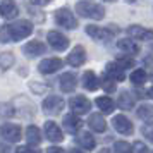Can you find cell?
<instances>
[{
	"label": "cell",
	"instance_id": "3",
	"mask_svg": "<svg viewBox=\"0 0 153 153\" xmlns=\"http://www.w3.org/2000/svg\"><path fill=\"white\" fill-rule=\"evenodd\" d=\"M55 21L59 26H62L65 29H76L77 28V19L69 9H59L55 12Z\"/></svg>",
	"mask_w": 153,
	"mask_h": 153
},
{
	"label": "cell",
	"instance_id": "36",
	"mask_svg": "<svg viewBox=\"0 0 153 153\" xmlns=\"http://www.w3.org/2000/svg\"><path fill=\"white\" fill-rule=\"evenodd\" d=\"M16 153H40L38 150H33V148H29V146H19Z\"/></svg>",
	"mask_w": 153,
	"mask_h": 153
},
{
	"label": "cell",
	"instance_id": "21",
	"mask_svg": "<svg viewBox=\"0 0 153 153\" xmlns=\"http://www.w3.org/2000/svg\"><path fill=\"white\" fill-rule=\"evenodd\" d=\"M107 74L114 79V81H124L126 79V72L124 69H120L115 62H110L107 64Z\"/></svg>",
	"mask_w": 153,
	"mask_h": 153
},
{
	"label": "cell",
	"instance_id": "40",
	"mask_svg": "<svg viewBox=\"0 0 153 153\" xmlns=\"http://www.w3.org/2000/svg\"><path fill=\"white\" fill-rule=\"evenodd\" d=\"M0 152H2V153H9V146L4 145L2 141H0Z\"/></svg>",
	"mask_w": 153,
	"mask_h": 153
},
{
	"label": "cell",
	"instance_id": "27",
	"mask_svg": "<svg viewBox=\"0 0 153 153\" xmlns=\"http://www.w3.org/2000/svg\"><path fill=\"white\" fill-rule=\"evenodd\" d=\"M16 59L14 55L10 53V52H4V53H0V69L2 71H7L10 69L12 65H14Z\"/></svg>",
	"mask_w": 153,
	"mask_h": 153
},
{
	"label": "cell",
	"instance_id": "34",
	"mask_svg": "<svg viewBox=\"0 0 153 153\" xmlns=\"http://www.w3.org/2000/svg\"><path fill=\"white\" fill-rule=\"evenodd\" d=\"M132 148H134L136 153H150L148 152V146H146L145 143H141V141H136V143L132 145Z\"/></svg>",
	"mask_w": 153,
	"mask_h": 153
},
{
	"label": "cell",
	"instance_id": "23",
	"mask_svg": "<svg viewBox=\"0 0 153 153\" xmlns=\"http://www.w3.org/2000/svg\"><path fill=\"white\" fill-rule=\"evenodd\" d=\"M26 141L33 146L42 143V134H40V129L36 126H29L28 129H26Z\"/></svg>",
	"mask_w": 153,
	"mask_h": 153
},
{
	"label": "cell",
	"instance_id": "28",
	"mask_svg": "<svg viewBox=\"0 0 153 153\" xmlns=\"http://www.w3.org/2000/svg\"><path fill=\"white\" fill-rule=\"evenodd\" d=\"M100 86H102L107 93H114V91H115V88H117V86H115V81H114V79H112L107 72H105V74H102V77H100Z\"/></svg>",
	"mask_w": 153,
	"mask_h": 153
},
{
	"label": "cell",
	"instance_id": "38",
	"mask_svg": "<svg viewBox=\"0 0 153 153\" xmlns=\"http://www.w3.org/2000/svg\"><path fill=\"white\" fill-rule=\"evenodd\" d=\"M31 88H33L35 91H40V93H43V91H47V86H42V84L38 86V84H35V83H31Z\"/></svg>",
	"mask_w": 153,
	"mask_h": 153
},
{
	"label": "cell",
	"instance_id": "25",
	"mask_svg": "<svg viewBox=\"0 0 153 153\" xmlns=\"http://www.w3.org/2000/svg\"><path fill=\"white\" fill-rule=\"evenodd\" d=\"M97 105H98V108L103 112V114H112V112L115 110V103H114V100L108 98V97L97 98Z\"/></svg>",
	"mask_w": 153,
	"mask_h": 153
},
{
	"label": "cell",
	"instance_id": "10",
	"mask_svg": "<svg viewBox=\"0 0 153 153\" xmlns=\"http://www.w3.org/2000/svg\"><path fill=\"white\" fill-rule=\"evenodd\" d=\"M60 67H62V60L53 57V59H45V60H42L40 65H38V71L43 72V74H53Z\"/></svg>",
	"mask_w": 153,
	"mask_h": 153
},
{
	"label": "cell",
	"instance_id": "16",
	"mask_svg": "<svg viewBox=\"0 0 153 153\" xmlns=\"http://www.w3.org/2000/svg\"><path fill=\"white\" fill-rule=\"evenodd\" d=\"M117 47L122 52H124V55H134V53H138L139 52V47L136 45V42L134 40H131V38H124V40H119L117 42Z\"/></svg>",
	"mask_w": 153,
	"mask_h": 153
},
{
	"label": "cell",
	"instance_id": "12",
	"mask_svg": "<svg viewBox=\"0 0 153 153\" xmlns=\"http://www.w3.org/2000/svg\"><path fill=\"white\" fill-rule=\"evenodd\" d=\"M45 136H47V139L52 141V143H60L64 139L62 131H60V127H59L55 122H47V124H45Z\"/></svg>",
	"mask_w": 153,
	"mask_h": 153
},
{
	"label": "cell",
	"instance_id": "41",
	"mask_svg": "<svg viewBox=\"0 0 153 153\" xmlns=\"http://www.w3.org/2000/svg\"><path fill=\"white\" fill-rule=\"evenodd\" d=\"M148 97L153 98V88H150V90H148Z\"/></svg>",
	"mask_w": 153,
	"mask_h": 153
},
{
	"label": "cell",
	"instance_id": "31",
	"mask_svg": "<svg viewBox=\"0 0 153 153\" xmlns=\"http://www.w3.org/2000/svg\"><path fill=\"white\" fill-rule=\"evenodd\" d=\"M114 150H115V153H134L132 145H129L127 141H117L114 145Z\"/></svg>",
	"mask_w": 153,
	"mask_h": 153
},
{
	"label": "cell",
	"instance_id": "13",
	"mask_svg": "<svg viewBox=\"0 0 153 153\" xmlns=\"http://www.w3.org/2000/svg\"><path fill=\"white\" fill-rule=\"evenodd\" d=\"M127 33H129V36L136 38V40H143V42H148V40L153 38L152 29H146L143 26H129L127 28Z\"/></svg>",
	"mask_w": 153,
	"mask_h": 153
},
{
	"label": "cell",
	"instance_id": "22",
	"mask_svg": "<svg viewBox=\"0 0 153 153\" xmlns=\"http://www.w3.org/2000/svg\"><path fill=\"white\" fill-rule=\"evenodd\" d=\"M136 115L141 120L148 122V124H153V105H141V107H138Z\"/></svg>",
	"mask_w": 153,
	"mask_h": 153
},
{
	"label": "cell",
	"instance_id": "20",
	"mask_svg": "<svg viewBox=\"0 0 153 153\" xmlns=\"http://www.w3.org/2000/svg\"><path fill=\"white\" fill-rule=\"evenodd\" d=\"M86 33L91 38H95V40H108L112 36V33L108 29H103V28H100V26H86Z\"/></svg>",
	"mask_w": 153,
	"mask_h": 153
},
{
	"label": "cell",
	"instance_id": "30",
	"mask_svg": "<svg viewBox=\"0 0 153 153\" xmlns=\"http://www.w3.org/2000/svg\"><path fill=\"white\" fill-rule=\"evenodd\" d=\"M115 64L120 69H131V67H134V59L131 55H120V57H117V62Z\"/></svg>",
	"mask_w": 153,
	"mask_h": 153
},
{
	"label": "cell",
	"instance_id": "2",
	"mask_svg": "<svg viewBox=\"0 0 153 153\" xmlns=\"http://www.w3.org/2000/svg\"><path fill=\"white\" fill-rule=\"evenodd\" d=\"M7 26H9V33H10V40L12 42L24 40L26 36H29L33 33V24L29 21H16L12 24H7Z\"/></svg>",
	"mask_w": 153,
	"mask_h": 153
},
{
	"label": "cell",
	"instance_id": "6",
	"mask_svg": "<svg viewBox=\"0 0 153 153\" xmlns=\"http://www.w3.org/2000/svg\"><path fill=\"white\" fill-rule=\"evenodd\" d=\"M69 107L72 108V114L74 115H83V114H88L91 108V102L86 97H74L71 98Z\"/></svg>",
	"mask_w": 153,
	"mask_h": 153
},
{
	"label": "cell",
	"instance_id": "15",
	"mask_svg": "<svg viewBox=\"0 0 153 153\" xmlns=\"http://www.w3.org/2000/svg\"><path fill=\"white\" fill-rule=\"evenodd\" d=\"M64 127H65L67 132H79V129L83 127V122H81V119L77 117V115L67 114L64 117Z\"/></svg>",
	"mask_w": 153,
	"mask_h": 153
},
{
	"label": "cell",
	"instance_id": "35",
	"mask_svg": "<svg viewBox=\"0 0 153 153\" xmlns=\"http://www.w3.org/2000/svg\"><path fill=\"white\" fill-rule=\"evenodd\" d=\"M141 132L145 134L146 139H150V141L153 143V126H152V127H150V126H145V127L141 129Z\"/></svg>",
	"mask_w": 153,
	"mask_h": 153
},
{
	"label": "cell",
	"instance_id": "33",
	"mask_svg": "<svg viewBox=\"0 0 153 153\" xmlns=\"http://www.w3.org/2000/svg\"><path fill=\"white\" fill-rule=\"evenodd\" d=\"M0 42H2V43L12 42V40H10V33H9V26H7V24L0 28Z\"/></svg>",
	"mask_w": 153,
	"mask_h": 153
},
{
	"label": "cell",
	"instance_id": "1",
	"mask_svg": "<svg viewBox=\"0 0 153 153\" xmlns=\"http://www.w3.org/2000/svg\"><path fill=\"white\" fill-rule=\"evenodd\" d=\"M76 10L79 16L88 17V19H95V21H100L105 17V7L98 2H77Z\"/></svg>",
	"mask_w": 153,
	"mask_h": 153
},
{
	"label": "cell",
	"instance_id": "39",
	"mask_svg": "<svg viewBox=\"0 0 153 153\" xmlns=\"http://www.w3.org/2000/svg\"><path fill=\"white\" fill-rule=\"evenodd\" d=\"M145 65H146V67H150V69L153 67V59H152V57H146V59H145Z\"/></svg>",
	"mask_w": 153,
	"mask_h": 153
},
{
	"label": "cell",
	"instance_id": "19",
	"mask_svg": "<svg viewBox=\"0 0 153 153\" xmlns=\"http://www.w3.org/2000/svg\"><path fill=\"white\" fill-rule=\"evenodd\" d=\"M83 86L88 91L98 90V86H100V79L95 76V72H93V71H86V72L83 74Z\"/></svg>",
	"mask_w": 153,
	"mask_h": 153
},
{
	"label": "cell",
	"instance_id": "4",
	"mask_svg": "<svg viewBox=\"0 0 153 153\" xmlns=\"http://www.w3.org/2000/svg\"><path fill=\"white\" fill-rule=\"evenodd\" d=\"M64 105H65V102H64L60 97H57V95H52V97L45 98V102H43V112L45 114H48V115H57L59 112L64 108Z\"/></svg>",
	"mask_w": 153,
	"mask_h": 153
},
{
	"label": "cell",
	"instance_id": "18",
	"mask_svg": "<svg viewBox=\"0 0 153 153\" xmlns=\"http://www.w3.org/2000/svg\"><path fill=\"white\" fill-rule=\"evenodd\" d=\"M88 126H90L91 131L95 132H103L105 129H107V122H105V119L100 115V114H93V115H90V119H88Z\"/></svg>",
	"mask_w": 153,
	"mask_h": 153
},
{
	"label": "cell",
	"instance_id": "32",
	"mask_svg": "<svg viewBox=\"0 0 153 153\" xmlns=\"http://www.w3.org/2000/svg\"><path fill=\"white\" fill-rule=\"evenodd\" d=\"M14 114H16L14 105H10V103H0V117L9 119V117H12Z\"/></svg>",
	"mask_w": 153,
	"mask_h": 153
},
{
	"label": "cell",
	"instance_id": "26",
	"mask_svg": "<svg viewBox=\"0 0 153 153\" xmlns=\"http://www.w3.org/2000/svg\"><path fill=\"white\" fill-rule=\"evenodd\" d=\"M77 141H79V145L83 146L84 150H93L95 148V136H91L90 132H81Z\"/></svg>",
	"mask_w": 153,
	"mask_h": 153
},
{
	"label": "cell",
	"instance_id": "29",
	"mask_svg": "<svg viewBox=\"0 0 153 153\" xmlns=\"http://www.w3.org/2000/svg\"><path fill=\"white\" fill-rule=\"evenodd\" d=\"M146 79H148V76H146V71L145 69H136L131 74V81H132L134 86H141V84H145Z\"/></svg>",
	"mask_w": 153,
	"mask_h": 153
},
{
	"label": "cell",
	"instance_id": "9",
	"mask_svg": "<svg viewBox=\"0 0 153 153\" xmlns=\"http://www.w3.org/2000/svg\"><path fill=\"white\" fill-rule=\"evenodd\" d=\"M84 60H86V50H84V47H81V45L74 47L72 52L67 55V64L72 65V67H79V65H83Z\"/></svg>",
	"mask_w": 153,
	"mask_h": 153
},
{
	"label": "cell",
	"instance_id": "42",
	"mask_svg": "<svg viewBox=\"0 0 153 153\" xmlns=\"http://www.w3.org/2000/svg\"><path fill=\"white\" fill-rule=\"evenodd\" d=\"M71 153H83V152H79V150H71Z\"/></svg>",
	"mask_w": 153,
	"mask_h": 153
},
{
	"label": "cell",
	"instance_id": "24",
	"mask_svg": "<svg viewBox=\"0 0 153 153\" xmlns=\"http://www.w3.org/2000/svg\"><path fill=\"white\" fill-rule=\"evenodd\" d=\"M117 103L122 110H131L132 107H134V98H132V95L129 91H122V93L119 95Z\"/></svg>",
	"mask_w": 153,
	"mask_h": 153
},
{
	"label": "cell",
	"instance_id": "14",
	"mask_svg": "<svg viewBox=\"0 0 153 153\" xmlns=\"http://www.w3.org/2000/svg\"><path fill=\"white\" fill-rule=\"evenodd\" d=\"M22 52H24V55H28V57H38V55H42V53L47 52V47L42 42H36L35 40V42L26 43L22 47Z\"/></svg>",
	"mask_w": 153,
	"mask_h": 153
},
{
	"label": "cell",
	"instance_id": "5",
	"mask_svg": "<svg viewBox=\"0 0 153 153\" xmlns=\"http://www.w3.org/2000/svg\"><path fill=\"white\" fill-rule=\"evenodd\" d=\"M0 136L9 143H17L21 136V127L16 124H2L0 126Z\"/></svg>",
	"mask_w": 153,
	"mask_h": 153
},
{
	"label": "cell",
	"instance_id": "37",
	"mask_svg": "<svg viewBox=\"0 0 153 153\" xmlns=\"http://www.w3.org/2000/svg\"><path fill=\"white\" fill-rule=\"evenodd\" d=\"M47 153H65L62 150V148H59V146H50L48 150H47Z\"/></svg>",
	"mask_w": 153,
	"mask_h": 153
},
{
	"label": "cell",
	"instance_id": "17",
	"mask_svg": "<svg viewBox=\"0 0 153 153\" xmlns=\"http://www.w3.org/2000/svg\"><path fill=\"white\" fill-rule=\"evenodd\" d=\"M19 14V9L14 2H0V16L4 19H12Z\"/></svg>",
	"mask_w": 153,
	"mask_h": 153
},
{
	"label": "cell",
	"instance_id": "11",
	"mask_svg": "<svg viewBox=\"0 0 153 153\" xmlns=\"http://www.w3.org/2000/svg\"><path fill=\"white\" fill-rule=\"evenodd\" d=\"M59 84H60V90H62L64 93H72L77 86V77L74 76L72 72H65V74L60 76Z\"/></svg>",
	"mask_w": 153,
	"mask_h": 153
},
{
	"label": "cell",
	"instance_id": "7",
	"mask_svg": "<svg viewBox=\"0 0 153 153\" xmlns=\"http://www.w3.org/2000/svg\"><path fill=\"white\" fill-rule=\"evenodd\" d=\"M47 40H48L50 47L53 50H59V52H62L69 47V40H67V36H64L62 33H59V31H48V35H47Z\"/></svg>",
	"mask_w": 153,
	"mask_h": 153
},
{
	"label": "cell",
	"instance_id": "8",
	"mask_svg": "<svg viewBox=\"0 0 153 153\" xmlns=\"http://www.w3.org/2000/svg\"><path fill=\"white\" fill-rule=\"evenodd\" d=\"M112 126H114V129L117 132H120V134H124V136H129V134H132V122L129 120V119L126 117V115H115V117L112 119Z\"/></svg>",
	"mask_w": 153,
	"mask_h": 153
}]
</instances>
